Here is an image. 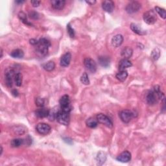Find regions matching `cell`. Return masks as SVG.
I'll return each mask as SVG.
<instances>
[{
  "mask_svg": "<svg viewBox=\"0 0 166 166\" xmlns=\"http://www.w3.org/2000/svg\"><path fill=\"white\" fill-rule=\"evenodd\" d=\"M37 52L42 57H45L49 51V48L51 46V42L47 38H42L38 41L37 44Z\"/></svg>",
  "mask_w": 166,
  "mask_h": 166,
  "instance_id": "obj_1",
  "label": "cell"
},
{
  "mask_svg": "<svg viewBox=\"0 0 166 166\" xmlns=\"http://www.w3.org/2000/svg\"><path fill=\"white\" fill-rule=\"evenodd\" d=\"M55 119L57 120L59 123L67 126L70 123V112L60 110L56 113Z\"/></svg>",
  "mask_w": 166,
  "mask_h": 166,
  "instance_id": "obj_2",
  "label": "cell"
},
{
  "mask_svg": "<svg viewBox=\"0 0 166 166\" xmlns=\"http://www.w3.org/2000/svg\"><path fill=\"white\" fill-rule=\"evenodd\" d=\"M59 103H60V108L62 110L70 112L72 110V105H71V101L69 96L68 95H64L62 96L60 101H59Z\"/></svg>",
  "mask_w": 166,
  "mask_h": 166,
  "instance_id": "obj_3",
  "label": "cell"
},
{
  "mask_svg": "<svg viewBox=\"0 0 166 166\" xmlns=\"http://www.w3.org/2000/svg\"><path fill=\"white\" fill-rule=\"evenodd\" d=\"M143 20L148 25H153L157 20L156 12L153 10H149L143 14Z\"/></svg>",
  "mask_w": 166,
  "mask_h": 166,
  "instance_id": "obj_4",
  "label": "cell"
},
{
  "mask_svg": "<svg viewBox=\"0 0 166 166\" xmlns=\"http://www.w3.org/2000/svg\"><path fill=\"white\" fill-rule=\"evenodd\" d=\"M120 117L121 120L124 123H128L131 121L133 118L135 117L134 112L130 110H123L120 112Z\"/></svg>",
  "mask_w": 166,
  "mask_h": 166,
  "instance_id": "obj_5",
  "label": "cell"
},
{
  "mask_svg": "<svg viewBox=\"0 0 166 166\" xmlns=\"http://www.w3.org/2000/svg\"><path fill=\"white\" fill-rule=\"evenodd\" d=\"M96 119L98 121V123L104 124V125L108 127V128H112L113 127V123L107 115L103 114H99L97 115Z\"/></svg>",
  "mask_w": 166,
  "mask_h": 166,
  "instance_id": "obj_6",
  "label": "cell"
},
{
  "mask_svg": "<svg viewBox=\"0 0 166 166\" xmlns=\"http://www.w3.org/2000/svg\"><path fill=\"white\" fill-rule=\"evenodd\" d=\"M141 8V4L138 1H133L130 2L129 4L127 5L125 8V11L127 13L129 14H134L140 10Z\"/></svg>",
  "mask_w": 166,
  "mask_h": 166,
  "instance_id": "obj_7",
  "label": "cell"
},
{
  "mask_svg": "<svg viewBox=\"0 0 166 166\" xmlns=\"http://www.w3.org/2000/svg\"><path fill=\"white\" fill-rule=\"evenodd\" d=\"M37 131L42 135H47L49 134L51 130V128L48 124L40 123H38L36 127Z\"/></svg>",
  "mask_w": 166,
  "mask_h": 166,
  "instance_id": "obj_8",
  "label": "cell"
},
{
  "mask_svg": "<svg viewBox=\"0 0 166 166\" xmlns=\"http://www.w3.org/2000/svg\"><path fill=\"white\" fill-rule=\"evenodd\" d=\"M84 64L87 69L91 73H95L97 70V64L93 59L90 58H86L84 60Z\"/></svg>",
  "mask_w": 166,
  "mask_h": 166,
  "instance_id": "obj_9",
  "label": "cell"
},
{
  "mask_svg": "<svg viewBox=\"0 0 166 166\" xmlns=\"http://www.w3.org/2000/svg\"><path fill=\"white\" fill-rule=\"evenodd\" d=\"M15 73L13 70H10L5 73V83L8 87H12L13 84V78L15 76Z\"/></svg>",
  "mask_w": 166,
  "mask_h": 166,
  "instance_id": "obj_10",
  "label": "cell"
},
{
  "mask_svg": "<svg viewBox=\"0 0 166 166\" xmlns=\"http://www.w3.org/2000/svg\"><path fill=\"white\" fill-rule=\"evenodd\" d=\"M116 160L117 161L122 163H127L131 160V154L128 151H125L121 153L120 155L117 157Z\"/></svg>",
  "mask_w": 166,
  "mask_h": 166,
  "instance_id": "obj_11",
  "label": "cell"
},
{
  "mask_svg": "<svg viewBox=\"0 0 166 166\" xmlns=\"http://www.w3.org/2000/svg\"><path fill=\"white\" fill-rule=\"evenodd\" d=\"M71 59H72V54L68 52L62 56L60 61V64L62 67H67L70 65Z\"/></svg>",
  "mask_w": 166,
  "mask_h": 166,
  "instance_id": "obj_12",
  "label": "cell"
},
{
  "mask_svg": "<svg viewBox=\"0 0 166 166\" xmlns=\"http://www.w3.org/2000/svg\"><path fill=\"white\" fill-rule=\"evenodd\" d=\"M102 8L105 11L108 13H111L114 9V3L110 0L104 1L102 3Z\"/></svg>",
  "mask_w": 166,
  "mask_h": 166,
  "instance_id": "obj_13",
  "label": "cell"
},
{
  "mask_svg": "<svg viewBox=\"0 0 166 166\" xmlns=\"http://www.w3.org/2000/svg\"><path fill=\"white\" fill-rule=\"evenodd\" d=\"M52 7L55 10L63 9L66 5V1L64 0H53L51 1Z\"/></svg>",
  "mask_w": 166,
  "mask_h": 166,
  "instance_id": "obj_14",
  "label": "cell"
},
{
  "mask_svg": "<svg viewBox=\"0 0 166 166\" xmlns=\"http://www.w3.org/2000/svg\"><path fill=\"white\" fill-rule=\"evenodd\" d=\"M50 113V111L49 109L45 108L44 107H42L39 109H38L35 112V115L36 116L39 118H44L49 116Z\"/></svg>",
  "mask_w": 166,
  "mask_h": 166,
  "instance_id": "obj_15",
  "label": "cell"
},
{
  "mask_svg": "<svg viewBox=\"0 0 166 166\" xmlns=\"http://www.w3.org/2000/svg\"><path fill=\"white\" fill-rule=\"evenodd\" d=\"M123 42V37L121 34H116L112 38V45L115 47H120Z\"/></svg>",
  "mask_w": 166,
  "mask_h": 166,
  "instance_id": "obj_16",
  "label": "cell"
},
{
  "mask_svg": "<svg viewBox=\"0 0 166 166\" xmlns=\"http://www.w3.org/2000/svg\"><path fill=\"white\" fill-rule=\"evenodd\" d=\"M132 66V62H130L129 59L123 58L122 60H121L119 63V70L120 71L124 70L126 68H128L131 67Z\"/></svg>",
  "mask_w": 166,
  "mask_h": 166,
  "instance_id": "obj_17",
  "label": "cell"
},
{
  "mask_svg": "<svg viewBox=\"0 0 166 166\" xmlns=\"http://www.w3.org/2000/svg\"><path fill=\"white\" fill-rule=\"evenodd\" d=\"M130 29H131V30L134 32V33L138 35L143 36V35L146 34V31L143 30L141 27H140L138 25L135 24V23H131V24H130Z\"/></svg>",
  "mask_w": 166,
  "mask_h": 166,
  "instance_id": "obj_18",
  "label": "cell"
},
{
  "mask_svg": "<svg viewBox=\"0 0 166 166\" xmlns=\"http://www.w3.org/2000/svg\"><path fill=\"white\" fill-rule=\"evenodd\" d=\"M99 63L101 66L104 68H107L110 63V58L106 56H101L98 58Z\"/></svg>",
  "mask_w": 166,
  "mask_h": 166,
  "instance_id": "obj_19",
  "label": "cell"
},
{
  "mask_svg": "<svg viewBox=\"0 0 166 166\" xmlns=\"http://www.w3.org/2000/svg\"><path fill=\"white\" fill-rule=\"evenodd\" d=\"M132 49L129 47H126L123 48L122 51H121V56H122L124 58L129 59L132 57Z\"/></svg>",
  "mask_w": 166,
  "mask_h": 166,
  "instance_id": "obj_20",
  "label": "cell"
},
{
  "mask_svg": "<svg viewBox=\"0 0 166 166\" xmlns=\"http://www.w3.org/2000/svg\"><path fill=\"white\" fill-rule=\"evenodd\" d=\"M11 56L14 58H22L24 56V53L22 49H16L11 51Z\"/></svg>",
  "mask_w": 166,
  "mask_h": 166,
  "instance_id": "obj_21",
  "label": "cell"
},
{
  "mask_svg": "<svg viewBox=\"0 0 166 166\" xmlns=\"http://www.w3.org/2000/svg\"><path fill=\"white\" fill-rule=\"evenodd\" d=\"M106 160V155L105 153L101 151L98 154L96 157V160L98 165H103L104 163L105 162Z\"/></svg>",
  "mask_w": 166,
  "mask_h": 166,
  "instance_id": "obj_22",
  "label": "cell"
},
{
  "mask_svg": "<svg viewBox=\"0 0 166 166\" xmlns=\"http://www.w3.org/2000/svg\"><path fill=\"white\" fill-rule=\"evenodd\" d=\"M87 127H90V128L91 129H94L96 127H97L98 125V121H97V119H95V118L93 117H90L87 120Z\"/></svg>",
  "mask_w": 166,
  "mask_h": 166,
  "instance_id": "obj_23",
  "label": "cell"
},
{
  "mask_svg": "<svg viewBox=\"0 0 166 166\" xmlns=\"http://www.w3.org/2000/svg\"><path fill=\"white\" fill-rule=\"evenodd\" d=\"M116 78L117 80H119L121 82H123L127 79V77H128V73L126 70H122L120 71L119 73L116 74Z\"/></svg>",
  "mask_w": 166,
  "mask_h": 166,
  "instance_id": "obj_24",
  "label": "cell"
},
{
  "mask_svg": "<svg viewBox=\"0 0 166 166\" xmlns=\"http://www.w3.org/2000/svg\"><path fill=\"white\" fill-rule=\"evenodd\" d=\"M25 143V140L23 139L16 138L13 139L11 142V145L13 147H19Z\"/></svg>",
  "mask_w": 166,
  "mask_h": 166,
  "instance_id": "obj_25",
  "label": "cell"
},
{
  "mask_svg": "<svg viewBox=\"0 0 166 166\" xmlns=\"http://www.w3.org/2000/svg\"><path fill=\"white\" fill-rule=\"evenodd\" d=\"M55 68V64L53 61H49L43 65V68L47 72H51Z\"/></svg>",
  "mask_w": 166,
  "mask_h": 166,
  "instance_id": "obj_26",
  "label": "cell"
},
{
  "mask_svg": "<svg viewBox=\"0 0 166 166\" xmlns=\"http://www.w3.org/2000/svg\"><path fill=\"white\" fill-rule=\"evenodd\" d=\"M160 57V50L158 47L154 49L152 53H151V57L154 60H157Z\"/></svg>",
  "mask_w": 166,
  "mask_h": 166,
  "instance_id": "obj_27",
  "label": "cell"
},
{
  "mask_svg": "<svg viewBox=\"0 0 166 166\" xmlns=\"http://www.w3.org/2000/svg\"><path fill=\"white\" fill-rule=\"evenodd\" d=\"M22 79H23V76L22 73H16L15 76H14V81H15V84L17 87H20L22 86Z\"/></svg>",
  "mask_w": 166,
  "mask_h": 166,
  "instance_id": "obj_28",
  "label": "cell"
},
{
  "mask_svg": "<svg viewBox=\"0 0 166 166\" xmlns=\"http://www.w3.org/2000/svg\"><path fill=\"white\" fill-rule=\"evenodd\" d=\"M18 18L23 23L28 25H31V23L28 22L27 18V15L23 12H20L18 14Z\"/></svg>",
  "mask_w": 166,
  "mask_h": 166,
  "instance_id": "obj_29",
  "label": "cell"
},
{
  "mask_svg": "<svg viewBox=\"0 0 166 166\" xmlns=\"http://www.w3.org/2000/svg\"><path fill=\"white\" fill-rule=\"evenodd\" d=\"M155 11L157 13H158L161 18H162L163 19L165 20L166 18V13L165 10L164 8L159 7H155Z\"/></svg>",
  "mask_w": 166,
  "mask_h": 166,
  "instance_id": "obj_30",
  "label": "cell"
},
{
  "mask_svg": "<svg viewBox=\"0 0 166 166\" xmlns=\"http://www.w3.org/2000/svg\"><path fill=\"white\" fill-rule=\"evenodd\" d=\"M81 82L84 85L90 84V80L88 78V75L87 73H84L81 77Z\"/></svg>",
  "mask_w": 166,
  "mask_h": 166,
  "instance_id": "obj_31",
  "label": "cell"
},
{
  "mask_svg": "<svg viewBox=\"0 0 166 166\" xmlns=\"http://www.w3.org/2000/svg\"><path fill=\"white\" fill-rule=\"evenodd\" d=\"M67 31L68 34H69L70 37L71 38H74L75 37V31H74V29L72 27V26H71L70 23H68L67 25Z\"/></svg>",
  "mask_w": 166,
  "mask_h": 166,
  "instance_id": "obj_32",
  "label": "cell"
},
{
  "mask_svg": "<svg viewBox=\"0 0 166 166\" xmlns=\"http://www.w3.org/2000/svg\"><path fill=\"white\" fill-rule=\"evenodd\" d=\"M44 103H45V101L43 98H41V97H37L36 98V105L39 106V107L42 108L44 107Z\"/></svg>",
  "mask_w": 166,
  "mask_h": 166,
  "instance_id": "obj_33",
  "label": "cell"
},
{
  "mask_svg": "<svg viewBox=\"0 0 166 166\" xmlns=\"http://www.w3.org/2000/svg\"><path fill=\"white\" fill-rule=\"evenodd\" d=\"M29 18H31V19L33 20H37L39 18V14L36 11H31L29 13Z\"/></svg>",
  "mask_w": 166,
  "mask_h": 166,
  "instance_id": "obj_34",
  "label": "cell"
},
{
  "mask_svg": "<svg viewBox=\"0 0 166 166\" xmlns=\"http://www.w3.org/2000/svg\"><path fill=\"white\" fill-rule=\"evenodd\" d=\"M41 1H31V4H32V6L33 7H38V6L40 5Z\"/></svg>",
  "mask_w": 166,
  "mask_h": 166,
  "instance_id": "obj_35",
  "label": "cell"
},
{
  "mask_svg": "<svg viewBox=\"0 0 166 166\" xmlns=\"http://www.w3.org/2000/svg\"><path fill=\"white\" fill-rule=\"evenodd\" d=\"M11 93L13 94V96L14 97H18L19 96V92L17 90H16V89H14V90H12Z\"/></svg>",
  "mask_w": 166,
  "mask_h": 166,
  "instance_id": "obj_36",
  "label": "cell"
},
{
  "mask_svg": "<svg viewBox=\"0 0 166 166\" xmlns=\"http://www.w3.org/2000/svg\"><path fill=\"white\" fill-rule=\"evenodd\" d=\"M38 40H37L35 39H31L30 40H29V42H30V44H32V45L37 46V44H38Z\"/></svg>",
  "mask_w": 166,
  "mask_h": 166,
  "instance_id": "obj_37",
  "label": "cell"
},
{
  "mask_svg": "<svg viewBox=\"0 0 166 166\" xmlns=\"http://www.w3.org/2000/svg\"><path fill=\"white\" fill-rule=\"evenodd\" d=\"M86 2L90 5H94L96 3V1H86Z\"/></svg>",
  "mask_w": 166,
  "mask_h": 166,
  "instance_id": "obj_38",
  "label": "cell"
},
{
  "mask_svg": "<svg viewBox=\"0 0 166 166\" xmlns=\"http://www.w3.org/2000/svg\"><path fill=\"white\" fill-rule=\"evenodd\" d=\"M24 1H16V4H23V3H24Z\"/></svg>",
  "mask_w": 166,
  "mask_h": 166,
  "instance_id": "obj_39",
  "label": "cell"
},
{
  "mask_svg": "<svg viewBox=\"0 0 166 166\" xmlns=\"http://www.w3.org/2000/svg\"><path fill=\"white\" fill-rule=\"evenodd\" d=\"M3 147H2V146H1V153H0V155H2V153H3Z\"/></svg>",
  "mask_w": 166,
  "mask_h": 166,
  "instance_id": "obj_40",
  "label": "cell"
},
{
  "mask_svg": "<svg viewBox=\"0 0 166 166\" xmlns=\"http://www.w3.org/2000/svg\"><path fill=\"white\" fill-rule=\"evenodd\" d=\"M3 53H4V52H3V49H1V58L3 57Z\"/></svg>",
  "mask_w": 166,
  "mask_h": 166,
  "instance_id": "obj_41",
  "label": "cell"
}]
</instances>
